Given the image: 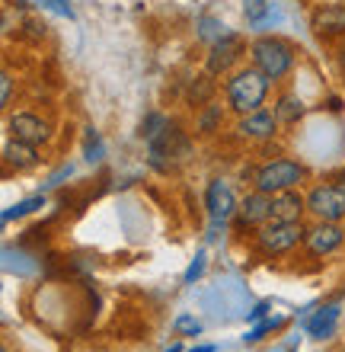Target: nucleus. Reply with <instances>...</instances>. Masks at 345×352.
Listing matches in <instances>:
<instances>
[{"label":"nucleus","mask_w":345,"mask_h":352,"mask_svg":"<svg viewBox=\"0 0 345 352\" xmlns=\"http://www.w3.org/2000/svg\"><path fill=\"white\" fill-rule=\"evenodd\" d=\"M307 228L304 221H269L262 224L259 231L252 234V250L265 256V260H278V256H288L298 247H304L307 241Z\"/></svg>","instance_id":"7ed1b4c3"},{"label":"nucleus","mask_w":345,"mask_h":352,"mask_svg":"<svg viewBox=\"0 0 345 352\" xmlns=\"http://www.w3.org/2000/svg\"><path fill=\"white\" fill-rule=\"evenodd\" d=\"M167 129H169L167 116H160V112H150L147 119L141 122V138H144V141H154V138H160V135H163Z\"/></svg>","instance_id":"aec40b11"},{"label":"nucleus","mask_w":345,"mask_h":352,"mask_svg":"<svg viewBox=\"0 0 345 352\" xmlns=\"http://www.w3.org/2000/svg\"><path fill=\"white\" fill-rule=\"evenodd\" d=\"M310 29L317 38H345V3H320L310 13Z\"/></svg>","instance_id":"f8f14e48"},{"label":"nucleus","mask_w":345,"mask_h":352,"mask_svg":"<svg viewBox=\"0 0 345 352\" xmlns=\"http://www.w3.org/2000/svg\"><path fill=\"white\" fill-rule=\"evenodd\" d=\"M205 260H208V253H205V250H198V253H195V260L189 263L186 276H182V282H186V285H192L195 278H202V272H205Z\"/></svg>","instance_id":"b1692460"},{"label":"nucleus","mask_w":345,"mask_h":352,"mask_svg":"<svg viewBox=\"0 0 345 352\" xmlns=\"http://www.w3.org/2000/svg\"><path fill=\"white\" fill-rule=\"evenodd\" d=\"M7 129H10V138L36 144V148L51 138V125H48L42 116H36V112H13L7 122Z\"/></svg>","instance_id":"9b49d317"},{"label":"nucleus","mask_w":345,"mask_h":352,"mask_svg":"<svg viewBox=\"0 0 345 352\" xmlns=\"http://www.w3.org/2000/svg\"><path fill=\"white\" fill-rule=\"evenodd\" d=\"M345 247V224L339 221H313L307 228V241H304V250L313 260H326L333 253H339Z\"/></svg>","instance_id":"1a4fd4ad"},{"label":"nucleus","mask_w":345,"mask_h":352,"mask_svg":"<svg viewBox=\"0 0 345 352\" xmlns=\"http://www.w3.org/2000/svg\"><path fill=\"white\" fill-rule=\"evenodd\" d=\"M272 109H275V116H278L281 125H298V122L304 119V112H307L304 109V102H300L294 93H281Z\"/></svg>","instance_id":"dca6fc26"},{"label":"nucleus","mask_w":345,"mask_h":352,"mask_svg":"<svg viewBox=\"0 0 345 352\" xmlns=\"http://www.w3.org/2000/svg\"><path fill=\"white\" fill-rule=\"evenodd\" d=\"M243 55H246V38L237 36V32H227L215 42V45H208V55H205V74L211 77H227L233 74L237 67H240Z\"/></svg>","instance_id":"423d86ee"},{"label":"nucleus","mask_w":345,"mask_h":352,"mask_svg":"<svg viewBox=\"0 0 345 352\" xmlns=\"http://www.w3.org/2000/svg\"><path fill=\"white\" fill-rule=\"evenodd\" d=\"M10 96H13V77L3 74V77H0V102H3V106H10Z\"/></svg>","instance_id":"bb28decb"},{"label":"nucleus","mask_w":345,"mask_h":352,"mask_svg":"<svg viewBox=\"0 0 345 352\" xmlns=\"http://www.w3.org/2000/svg\"><path fill=\"white\" fill-rule=\"evenodd\" d=\"M195 29H198V32H195L198 42H205V45H215L221 36H227V26L217 16H202Z\"/></svg>","instance_id":"6ab92c4d"},{"label":"nucleus","mask_w":345,"mask_h":352,"mask_svg":"<svg viewBox=\"0 0 345 352\" xmlns=\"http://www.w3.org/2000/svg\"><path fill=\"white\" fill-rule=\"evenodd\" d=\"M278 129H281V122L275 116V109H269V106H262V109L250 112V116H240V122H237V135L246 141H256V144L272 141L278 135Z\"/></svg>","instance_id":"9d476101"},{"label":"nucleus","mask_w":345,"mask_h":352,"mask_svg":"<svg viewBox=\"0 0 345 352\" xmlns=\"http://www.w3.org/2000/svg\"><path fill=\"white\" fill-rule=\"evenodd\" d=\"M42 205H45V199H42V195H32V199H23V202H16V205H13V208H7V212H3V224H10V221H13V218H26V214H32V212H36V208H42Z\"/></svg>","instance_id":"412c9836"},{"label":"nucleus","mask_w":345,"mask_h":352,"mask_svg":"<svg viewBox=\"0 0 345 352\" xmlns=\"http://www.w3.org/2000/svg\"><path fill=\"white\" fill-rule=\"evenodd\" d=\"M103 154H106L103 138H99V135L90 129V131H86V138H84V157L90 160V164H96V160H103Z\"/></svg>","instance_id":"4be33fe9"},{"label":"nucleus","mask_w":345,"mask_h":352,"mask_svg":"<svg viewBox=\"0 0 345 352\" xmlns=\"http://www.w3.org/2000/svg\"><path fill=\"white\" fill-rule=\"evenodd\" d=\"M307 214L313 221H345V183H317L307 192Z\"/></svg>","instance_id":"39448f33"},{"label":"nucleus","mask_w":345,"mask_h":352,"mask_svg":"<svg viewBox=\"0 0 345 352\" xmlns=\"http://www.w3.org/2000/svg\"><path fill=\"white\" fill-rule=\"evenodd\" d=\"M342 183H345V173H342Z\"/></svg>","instance_id":"7c9ffc66"},{"label":"nucleus","mask_w":345,"mask_h":352,"mask_svg":"<svg viewBox=\"0 0 345 352\" xmlns=\"http://www.w3.org/2000/svg\"><path fill=\"white\" fill-rule=\"evenodd\" d=\"M272 221V195L269 192H259V189H252V192H246L240 199V208H237V214H233V231L240 234H256L262 228V224Z\"/></svg>","instance_id":"0eeeda50"},{"label":"nucleus","mask_w":345,"mask_h":352,"mask_svg":"<svg viewBox=\"0 0 345 352\" xmlns=\"http://www.w3.org/2000/svg\"><path fill=\"white\" fill-rule=\"evenodd\" d=\"M269 93H272V80L256 65H240L224 80V102L227 109L237 112V116H250V112L262 109L269 102Z\"/></svg>","instance_id":"f257e3e1"},{"label":"nucleus","mask_w":345,"mask_h":352,"mask_svg":"<svg viewBox=\"0 0 345 352\" xmlns=\"http://www.w3.org/2000/svg\"><path fill=\"white\" fill-rule=\"evenodd\" d=\"M205 208H208V218H211V234L208 237H217V228L224 231L227 224L233 221V214H237V208H240V202H237V195H233L230 183L227 179H211L205 189Z\"/></svg>","instance_id":"6e6552de"},{"label":"nucleus","mask_w":345,"mask_h":352,"mask_svg":"<svg viewBox=\"0 0 345 352\" xmlns=\"http://www.w3.org/2000/svg\"><path fill=\"white\" fill-rule=\"evenodd\" d=\"M336 67H339V77L345 80V38H339V48H336Z\"/></svg>","instance_id":"cd10ccee"},{"label":"nucleus","mask_w":345,"mask_h":352,"mask_svg":"<svg viewBox=\"0 0 345 352\" xmlns=\"http://www.w3.org/2000/svg\"><path fill=\"white\" fill-rule=\"evenodd\" d=\"M250 65H256L272 84H281L298 67V45L281 36H259L250 42Z\"/></svg>","instance_id":"f03ea898"},{"label":"nucleus","mask_w":345,"mask_h":352,"mask_svg":"<svg viewBox=\"0 0 345 352\" xmlns=\"http://www.w3.org/2000/svg\"><path fill=\"white\" fill-rule=\"evenodd\" d=\"M307 218V195L300 189L272 195V221H304Z\"/></svg>","instance_id":"ddd939ff"},{"label":"nucleus","mask_w":345,"mask_h":352,"mask_svg":"<svg viewBox=\"0 0 345 352\" xmlns=\"http://www.w3.org/2000/svg\"><path fill=\"white\" fill-rule=\"evenodd\" d=\"M221 122H224V109L217 106V102H208V106H202L195 116V125L202 135H215V131H221Z\"/></svg>","instance_id":"f3484780"},{"label":"nucleus","mask_w":345,"mask_h":352,"mask_svg":"<svg viewBox=\"0 0 345 352\" xmlns=\"http://www.w3.org/2000/svg\"><path fill=\"white\" fill-rule=\"evenodd\" d=\"M269 311H272V301H259V305L246 314V320H250V324H259V320H265V317H269Z\"/></svg>","instance_id":"a878e982"},{"label":"nucleus","mask_w":345,"mask_h":352,"mask_svg":"<svg viewBox=\"0 0 345 352\" xmlns=\"http://www.w3.org/2000/svg\"><path fill=\"white\" fill-rule=\"evenodd\" d=\"M285 324H288V317H265V320H259V324H252L250 330H246L243 343H259V340H265V336L285 330Z\"/></svg>","instance_id":"a211bd4d"},{"label":"nucleus","mask_w":345,"mask_h":352,"mask_svg":"<svg viewBox=\"0 0 345 352\" xmlns=\"http://www.w3.org/2000/svg\"><path fill=\"white\" fill-rule=\"evenodd\" d=\"M339 317H342V305H339V301H329V305L317 307V311L307 317L304 330H307L310 340H329V336L336 333Z\"/></svg>","instance_id":"4468645a"},{"label":"nucleus","mask_w":345,"mask_h":352,"mask_svg":"<svg viewBox=\"0 0 345 352\" xmlns=\"http://www.w3.org/2000/svg\"><path fill=\"white\" fill-rule=\"evenodd\" d=\"M243 13H246V23H262L269 13V0H243Z\"/></svg>","instance_id":"5701e85b"},{"label":"nucleus","mask_w":345,"mask_h":352,"mask_svg":"<svg viewBox=\"0 0 345 352\" xmlns=\"http://www.w3.org/2000/svg\"><path fill=\"white\" fill-rule=\"evenodd\" d=\"M163 352H182V346H179V343H173V346H169V349H163Z\"/></svg>","instance_id":"c756f323"},{"label":"nucleus","mask_w":345,"mask_h":352,"mask_svg":"<svg viewBox=\"0 0 345 352\" xmlns=\"http://www.w3.org/2000/svg\"><path fill=\"white\" fill-rule=\"evenodd\" d=\"M176 330L179 333H186V336H198L202 333V324H198L192 314H179L176 317Z\"/></svg>","instance_id":"393cba45"},{"label":"nucleus","mask_w":345,"mask_h":352,"mask_svg":"<svg viewBox=\"0 0 345 352\" xmlns=\"http://www.w3.org/2000/svg\"><path fill=\"white\" fill-rule=\"evenodd\" d=\"M291 352H294V349H291Z\"/></svg>","instance_id":"2f4dec72"},{"label":"nucleus","mask_w":345,"mask_h":352,"mask_svg":"<svg viewBox=\"0 0 345 352\" xmlns=\"http://www.w3.org/2000/svg\"><path fill=\"white\" fill-rule=\"evenodd\" d=\"M189 352H215V346H195V349H189Z\"/></svg>","instance_id":"c85d7f7f"},{"label":"nucleus","mask_w":345,"mask_h":352,"mask_svg":"<svg viewBox=\"0 0 345 352\" xmlns=\"http://www.w3.org/2000/svg\"><path fill=\"white\" fill-rule=\"evenodd\" d=\"M3 164H7L10 170H32L38 164V151L36 144H26V141H16L10 138L7 148H3Z\"/></svg>","instance_id":"2eb2a0df"},{"label":"nucleus","mask_w":345,"mask_h":352,"mask_svg":"<svg viewBox=\"0 0 345 352\" xmlns=\"http://www.w3.org/2000/svg\"><path fill=\"white\" fill-rule=\"evenodd\" d=\"M304 183H307V167L294 157L262 160L259 167H256V173H252V189L269 192V195L288 192V189H300Z\"/></svg>","instance_id":"20e7f679"}]
</instances>
